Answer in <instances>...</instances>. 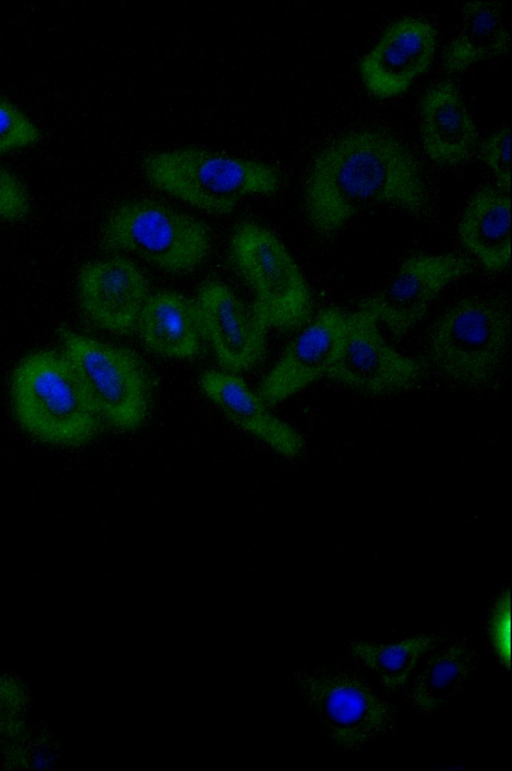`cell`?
I'll return each instance as SVG.
<instances>
[{"instance_id": "obj_2", "label": "cell", "mask_w": 512, "mask_h": 771, "mask_svg": "<svg viewBox=\"0 0 512 771\" xmlns=\"http://www.w3.org/2000/svg\"><path fill=\"white\" fill-rule=\"evenodd\" d=\"M10 395L19 426L43 443L78 447L102 426L63 353L41 350L22 359L12 374Z\"/></svg>"}, {"instance_id": "obj_21", "label": "cell", "mask_w": 512, "mask_h": 771, "mask_svg": "<svg viewBox=\"0 0 512 771\" xmlns=\"http://www.w3.org/2000/svg\"><path fill=\"white\" fill-rule=\"evenodd\" d=\"M439 637L421 634L393 644L353 640L347 649L356 660L374 672L389 690L397 691L405 686L418 661L434 649Z\"/></svg>"}, {"instance_id": "obj_3", "label": "cell", "mask_w": 512, "mask_h": 771, "mask_svg": "<svg viewBox=\"0 0 512 771\" xmlns=\"http://www.w3.org/2000/svg\"><path fill=\"white\" fill-rule=\"evenodd\" d=\"M155 188L211 214H226L245 197L270 195L282 184L267 162L187 146L146 155L141 163Z\"/></svg>"}, {"instance_id": "obj_4", "label": "cell", "mask_w": 512, "mask_h": 771, "mask_svg": "<svg viewBox=\"0 0 512 771\" xmlns=\"http://www.w3.org/2000/svg\"><path fill=\"white\" fill-rule=\"evenodd\" d=\"M510 310L492 296H469L449 306L428 335L433 367L449 381L473 390L491 385L505 360Z\"/></svg>"}, {"instance_id": "obj_1", "label": "cell", "mask_w": 512, "mask_h": 771, "mask_svg": "<svg viewBox=\"0 0 512 771\" xmlns=\"http://www.w3.org/2000/svg\"><path fill=\"white\" fill-rule=\"evenodd\" d=\"M303 198L309 224L323 236L335 234L370 206L387 205L412 215L429 208L428 188L413 152L397 137L375 129L347 132L319 150Z\"/></svg>"}, {"instance_id": "obj_23", "label": "cell", "mask_w": 512, "mask_h": 771, "mask_svg": "<svg viewBox=\"0 0 512 771\" xmlns=\"http://www.w3.org/2000/svg\"><path fill=\"white\" fill-rule=\"evenodd\" d=\"M40 139V130L30 117L0 97V156L34 145Z\"/></svg>"}, {"instance_id": "obj_5", "label": "cell", "mask_w": 512, "mask_h": 771, "mask_svg": "<svg viewBox=\"0 0 512 771\" xmlns=\"http://www.w3.org/2000/svg\"><path fill=\"white\" fill-rule=\"evenodd\" d=\"M63 354L75 371L102 423L133 431L147 420L152 405V380L131 350L104 343L60 327Z\"/></svg>"}, {"instance_id": "obj_11", "label": "cell", "mask_w": 512, "mask_h": 771, "mask_svg": "<svg viewBox=\"0 0 512 771\" xmlns=\"http://www.w3.org/2000/svg\"><path fill=\"white\" fill-rule=\"evenodd\" d=\"M346 316L347 312L330 306L303 326L257 389L268 407L326 377L342 342Z\"/></svg>"}, {"instance_id": "obj_22", "label": "cell", "mask_w": 512, "mask_h": 771, "mask_svg": "<svg viewBox=\"0 0 512 771\" xmlns=\"http://www.w3.org/2000/svg\"><path fill=\"white\" fill-rule=\"evenodd\" d=\"M9 768H45L54 762L51 740L42 734H31L26 728L2 744Z\"/></svg>"}, {"instance_id": "obj_19", "label": "cell", "mask_w": 512, "mask_h": 771, "mask_svg": "<svg viewBox=\"0 0 512 771\" xmlns=\"http://www.w3.org/2000/svg\"><path fill=\"white\" fill-rule=\"evenodd\" d=\"M510 46V34L498 1L467 2L461 9L457 35L443 51V68L447 73H459L471 65L505 55Z\"/></svg>"}, {"instance_id": "obj_10", "label": "cell", "mask_w": 512, "mask_h": 771, "mask_svg": "<svg viewBox=\"0 0 512 771\" xmlns=\"http://www.w3.org/2000/svg\"><path fill=\"white\" fill-rule=\"evenodd\" d=\"M473 269L469 258L456 253L415 254L404 259L393 278L359 304L396 339L407 334L451 282Z\"/></svg>"}, {"instance_id": "obj_17", "label": "cell", "mask_w": 512, "mask_h": 771, "mask_svg": "<svg viewBox=\"0 0 512 771\" xmlns=\"http://www.w3.org/2000/svg\"><path fill=\"white\" fill-rule=\"evenodd\" d=\"M510 193L496 186L478 189L469 198L458 223L462 246L490 272L510 263Z\"/></svg>"}, {"instance_id": "obj_20", "label": "cell", "mask_w": 512, "mask_h": 771, "mask_svg": "<svg viewBox=\"0 0 512 771\" xmlns=\"http://www.w3.org/2000/svg\"><path fill=\"white\" fill-rule=\"evenodd\" d=\"M474 670L470 646L454 641L426 660L407 693V701L420 715H432L458 695Z\"/></svg>"}, {"instance_id": "obj_12", "label": "cell", "mask_w": 512, "mask_h": 771, "mask_svg": "<svg viewBox=\"0 0 512 771\" xmlns=\"http://www.w3.org/2000/svg\"><path fill=\"white\" fill-rule=\"evenodd\" d=\"M436 47L437 31L427 20L407 16L394 21L359 63L365 89L379 99L403 94L427 71Z\"/></svg>"}, {"instance_id": "obj_13", "label": "cell", "mask_w": 512, "mask_h": 771, "mask_svg": "<svg viewBox=\"0 0 512 771\" xmlns=\"http://www.w3.org/2000/svg\"><path fill=\"white\" fill-rule=\"evenodd\" d=\"M195 303L203 334L226 371H247L260 362L268 328L230 287L217 280L205 282Z\"/></svg>"}, {"instance_id": "obj_18", "label": "cell", "mask_w": 512, "mask_h": 771, "mask_svg": "<svg viewBox=\"0 0 512 771\" xmlns=\"http://www.w3.org/2000/svg\"><path fill=\"white\" fill-rule=\"evenodd\" d=\"M136 330L147 349L176 359L197 355L204 336L196 303L174 291L149 295Z\"/></svg>"}, {"instance_id": "obj_15", "label": "cell", "mask_w": 512, "mask_h": 771, "mask_svg": "<svg viewBox=\"0 0 512 771\" xmlns=\"http://www.w3.org/2000/svg\"><path fill=\"white\" fill-rule=\"evenodd\" d=\"M420 139L427 157L441 167L461 165L475 154L478 130L453 81L436 83L422 97Z\"/></svg>"}, {"instance_id": "obj_25", "label": "cell", "mask_w": 512, "mask_h": 771, "mask_svg": "<svg viewBox=\"0 0 512 771\" xmlns=\"http://www.w3.org/2000/svg\"><path fill=\"white\" fill-rule=\"evenodd\" d=\"M478 147L479 156L491 171L496 187L510 193V126L498 128Z\"/></svg>"}, {"instance_id": "obj_9", "label": "cell", "mask_w": 512, "mask_h": 771, "mask_svg": "<svg viewBox=\"0 0 512 771\" xmlns=\"http://www.w3.org/2000/svg\"><path fill=\"white\" fill-rule=\"evenodd\" d=\"M427 365L392 348L367 311L347 313L338 354L326 377L368 396L406 392L426 375Z\"/></svg>"}, {"instance_id": "obj_26", "label": "cell", "mask_w": 512, "mask_h": 771, "mask_svg": "<svg viewBox=\"0 0 512 771\" xmlns=\"http://www.w3.org/2000/svg\"><path fill=\"white\" fill-rule=\"evenodd\" d=\"M30 212V198L19 178L0 165V220L17 222Z\"/></svg>"}, {"instance_id": "obj_14", "label": "cell", "mask_w": 512, "mask_h": 771, "mask_svg": "<svg viewBox=\"0 0 512 771\" xmlns=\"http://www.w3.org/2000/svg\"><path fill=\"white\" fill-rule=\"evenodd\" d=\"M82 310L99 328L130 334L149 297L145 275L129 259L110 257L85 264L78 275Z\"/></svg>"}, {"instance_id": "obj_6", "label": "cell", "mask_w": 512, "mask_h": 771, "mask_svg": "<svg viewBox=\"0 0 512 771\" xmlns=\"http://www.w3.org/2000/svg\"><path fill=\"white\" fill-rule=\"evenodd\" d=\"M102 246L131 253L170 273L189 272L208 256L211 237L199 219L151 199L115 207L105 220Z\"/></svg>"}, {"instance_id": "obj_7", "label": "cell", "mask_w": 512, "mask_h": 771, "mask_svg": "<svg viewBox=\"0 0 512 771\" xmlns=\"http://www.w3.org/2000/svg\"><path fill=\"white\" fill-rule=\"evenodd\" d=\"M232 262L254 294L253 310L267 328L293 331L311 318L308 284L283 242L266 227L244 221L234 229Z\"/></svg>"}, {"instance_id": "obj_16", "label": "cell", "mask_w": 512, "mask_h": 771, "mask_svg": "<svg viewBox=\"0 0 512 771\" xmlns=\"http://www.w3.org/2000/svg\"><path fill=\"white\" fill-rule=\"evenodd\" d=\"M199 385L231 422L278 454L293 458L303 452L302 435L275 416L235 373L207 370L200 376Z\"/></svg>"}, {"instance_id": "obj_24", "label": "cell", "mask_w": 512, "mask_h": 771, "mask_svg": "<svg viewBox=\"0 0 512 771\" xmlns=\"http://www.w3.org/2000/svg\"><path fill=\"white\" fill-rule=\"evenodd\" d=\"M29 701L25 685L11 675H0V743L13 738L26 726L24 715Z\"/></svg>"}, {"instance_id": "obj_27", "label": "cell", "mask_w": 512, "mask_h": 771, "mask_svg": "<svg viewBox=\"0 0 512 771\" xmlns=\"http://www.w3.org/2000/svg\"><path fill=\"white\" fill-rule=\"evenodd\" d=\"M491 636L495 648L503 660L510 666V591H505L496 603L491 619Z\"/></svg>"}, {"instance_id": "obj_8", "label": "cell", "mask_w": 512, "mask_h": 771, "mask_svg": "<svg viewBox=\"0 0 512 771\" xmlns=\"http://www.w3.org/2000/svg\"><path fill=\"white\" fill-rule=\"evenodd\" d=\"M297 683L325 737L339 751H358L397 723L395 706L355 673L322 667L301 674Z\"/></svg>"}]
</instances>
